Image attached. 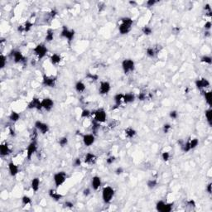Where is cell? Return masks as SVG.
Returning a JSON list of instances; mask_svg holds the SVG:
<instances>
[{"label":"cell","instance_id":"obj_1","mask_svg":"<svg viewBox=\"0 0 212 212\" xmlns=\"http://www.w3.org/2000/svg\"><path fill=\"white\" fill-rule=\"evenodd\" d=\"M120 23L118 25V31L121 35L128 34L132 29V26L134 24V21L129 17H124L120 20Z\"/></svg>","mask_w":212,"mask_h":212},{"label":"cell","instance_id":"obj_2","mask_svg":"<svg viewBox=\"0 0 212 212\" xmlns=\"http://www.w3.org/2000/svg\"><path fill=\"white\" fill-rule=\"evenodd\" d=\"M114 190L110 186L104 187L102 190V199L105 204H109L114 197Z\"/></svg>","mask_w":212,"mask_h":212},{"label":"cell","instance_id":"obj_3","mask_svg":"<svg viewBox=\"0 0 212 212\" xmlns=\"http://www.w3.org/2000/svg\"><path fill=\"white\" fill-rule=\"evenodd\" d=\"M32 51H33L34 55L38 58V60H41L47 56V52H48V49L44 43H39L33 48Z\"/></svg>","mask_w":212,"mask_h":212},{"label":"cell","instance_id":"obj_4","mask_svg":"<svg viewBox=\"0 0 212 212\" xmlns=\"http://www.w3.org/2000/svg\"><path fill=\"white\" fill-rule=\"evenodd\" d=\"M121 66H122L123 71L125 75H128L135 70V62L132 59H129V58L124 59L122 62Z\"/></svg>","mask_w":212,"mask_h":212},{"label":"cell","instance_id":"obj_5","mask_svg":"<svg viewBox=\"0 0 212 212\" xmlns=\"http://www.w3.org/2000/svg\"><path fill=\"white\" fill-rule=\"evenodd\" d=\"M67 178V175L65 172H58L54 174L53 177V181L56 186V189H58L61 186L66 182Z\"/></svg>","mask_w":212,"mask_h":212},{"label":"cell","instance_id":"obj_6","mask_svg":"<svg viewBox=\"0 0 212 212\" xmlns=\"http://www.w3.org/2000/svg\"><path fill=\"white\" fill-rule=\"evenodd\" d=\"M92 114L94 115V120L95 122L99 123V124H103L106 121L107 119V114L105 112V110L100 108L98 110H96L94 113H92Z\"/></svg>","mask_w":212,"mask_h":212},{"label":"cell","instance_id":"obj_7","mask_svg":"<svg viewBox=\"0 0 212 212\" xmlns=\"http://www.w3.org/2000/svg\"><path fill=\"white\" fill-rule=\"evenodd\" d=\"M75 34H76L75 30L68 28L66 26H63L62 30L61 31V37L67 40L69 43H71L73 41L75 37Z\"/></svg>","mask_w":212,"mask_h":212},{"label":"cell","instance_id":"obj_8","mask_svg":"<svg viewBox=\"0 0 212 212\" xmlns=\"http://www.w3.org/2000/svg\"><path fill=\"white\" fill-rule=\"evenodd\" d=\"M37 150V140H31L26 150V155L28 161L31 160L32 156L36 153Z\"/></svg>","mask_w":212,"mask_h":212},{"label":"cell","instance_id":"obj_9","mask_svg":"<svg viewBox=\"0 0 212 212\" xmlns=\"http://www.w3.org/2000/svg\"><path fill=\"white\" fill-rule=\"evenodd\" d=\"M173 203H167L163 201H159L156 204V209L159 212H170L173 208Z\"/></svg>","mask_w":212,"mask_h":212},{"label":"cell","instance_id":"obj_10","mask_svg":"<svg viewBox=\"0 0 212 212\" xmlns=\"http://www.w3.org/2000/svg\"><path fill=\"white\" fill-rule=\"evenodd\" d=\"M11 56L13 57V62L17 64H26V62H27L26 57L24 56L23 54L20 51H17V50L12 51Z\"/></svg>","mask_w":212,"mask_h":212},{"label":"cell","instance_id":"obj_11","mask_svg":"<svg viewBox=\"0 0 212 212\" xmlns=\"http://www.w3.org/2000/svg\"><path fill=\"white\" fill-rule=\"evenodd\" d=\"M34 126H35V128L41 134H46L50 131V127H49V125L47 124H46V123H44V122L40 121V120L36 121Z\"/></svg>","mask_w":212,"mask_h":212},{"label":"cell","instance_id":"obj_12","mask_svg":"<svg viewBox=\"0 0 212 212\" xmlns=\"http://www.w3.org/2000/svg\"><path fill=\"white\" fill-rule=\"evenodd\" d=\"M27 109L29 110H42V105H41V100H40L38 98L33 97L31 100V101L27 104Z\"/></svg>","mask_w":212,"mask_h":212},{"label":"cell","instance_id":"obj_13","mask_svg":"<svg viewBox=\"0 0 212 212\" xmlns=\"http://www.w3.org/2000/svg\"><path fill=\"white\" fill-rule=\"evenodd\" d=\"M56 83V77H52V76H49L47 75H43L42 76V86L45 87H55Z\"/></svg>","mask_w":212,"mask_h":212},{"label":"cell","instance_id":"obj_14","mask_svg":"<svg viewBox=\"0 0 212 212\" xmlns=\"http://www.w3.org/2000/svg\"><path fill=\"white\" fill-rule=\"evenodd\" d=\"M195 85L198 90H203L205 89L208 88V87L211 86V83L210 81L205 78H199L196 80L195 81Z\"/></svg>","mask_w":212,"mask_h":212},{"label":"cell","instance_id":"obj_15","mask_svg":"<svg viewBox=\"0 0 212 212\" xmlns=\"http://www.w3.org/2000/svg\"><path fill=\"white\" fill-rule=\"evenodd\" d=\"M111 90V85L109 81H101L100 83V87H99V93L102 95L109 94Z\"/></svg>","mask_w":212,"mask_h":212},{"label":"cell","instance_id":"obj_16","mask_svg":"<svg viewBox=\"0 0 212 212\" xmlns=\"http://www.w3.org/2000/svg\"><path fill=\"white\" fill-rule=\"evenodd\" d=\"M82 140L86 147H90L95 142V136L93 134H84L82 137Z\"/></svg>","mask_w":212,"mask_h":212},{"label":"cell","instance_id":"obj_17","mask_svg":"<svg viewBox=\"0 0 212 212\" xmlns=\"http://www.w3.org/2000/svg\"><path fill=\"white\" fill-rule=\"evenodd\" d=\"M41 105H42V109L43 110L49 112V111L52 110V108L54 106V101H53L52 99L47 97V98H44L41 100Z\"/></svg>","mask_w":212,"mask_h":212},{"label":"cell","instance_id":"obj_18","mask_svg":"<svg viewBox=\"0 0 212 212\" xmlns=\"http://www.w3.org/2000/svg\"><path fill=\"white\" fill-rule=\"evenodd\" d=\"M102 186L101 178L99 176H94L91 179V187L94 191H98Z\"/></svg>","mask_w":212,"mask_h":212},{"label":"cell","instance_id":"obj_19","mask_svg":"<svg viewBox=\"0 0 212 212\" xmlns=\"http://www.w3.org/2000/svg\"><path fill=\"white\" fill-rule=\"evenodd\" d=\"M12 150L10 148L8 142H3L0 145V155L2 157H6L8 156L11 153Z\"/></svg>","mask_w":212,"mask_h":212},{"label":"cell","instance_id":"obj_20","mask_svg":"<svg viewBox=\"0 0 212 212\" xmlns=\"http://www.w3.org/2000/svg\"><path fill=\"white\" fill-rule=\"evenodd\" d=\"M97 161V156L92 153V152H87L86 154L85 155L84 157V162L85 163H87L89 165H92L94 164Z\"/></svg>","mask_w":212,"mask_h":212},{"label":"cell","instance_id":"obj_21","mask_svg":"<svg viewBox=\"0 0 212 212\" xmlns=\"http://www.w3.org/2000/svg\"><path fill=\"white\" fill-rule=\"evenodd\" d=\"M8 173L11 177H16L19 173V168L13 162H10L8 164Z\"/></svg>","mask_w":212,"mask_h":212},{"label":"cell","instance_id":"obj_22","mask_svg":"<svg viewBox=\"0 0 212 212\" xmlns=\"http://www.w3.org/2000/svg\"><path fill=\"white\" fill-rule=\"evenodd\" d=\"M48 195H49V197H51L52 200H54L55 201H59L61 199H62L63 197V195H62L61 193H59L56 190H53V189L49 190Z\"/></svg>","mask_w":212,"mask_h":212},{"label":"cell","instance_id":"obj_23","mask_svg":"<svg viewBox=\"0 0 212 212\" xmlns=\"http://www.w3.org/2000/svg\"><path fill=\"white\" fill-rule=\"evenodd\" d=\"M159 50L158 48L155 47H149L147 48L146 50V55L148 56L149 58H154L157 55Z\"/></svg>","mask_w":212,"mask_h":212},{"label":"cell","instance_id":"obj_24","mask_svg":"<svg viewBox=\"0 0 212 212\" xmlns=\"http://www.w3.org/2000/svg\"><path fill=\"white\" fill-rule=\"evenodd\" d=\"M124 94L122 93H118L114 95V106L115 108H118L122 103H124Z\"/></svg>","mask_w":212,"mask_h":212},{"label":"cell","instance_id":"obj_25","mask_svg":"<svg viewBox=\"0 0 212 212\" xmlns=\"http://www.w3.org/2000/svg\"><path fill=\"white\" fill-rule=\"evenodd\" d=\"M135 99H136V96L132 92H128V93L124 94V103L126 104L133 103L135 100Z\"/></svg>","mask_w":212,"mask_h":212},{"label":"cell","instance_id":"obj_26","mask_svg":"<svg viewBox=\"0 0 212 212\" xmlns=\"http://www.w3.org/2000/svg\"><path fill=\"white\" fill-rule=\"evenodd\" d=\"M75 90L77 93H83L86 90V86L85 85V83L81 80H78L76 85H75Z\"/></svg>","mask_w":212,"mask_h":212},{"label":"cell","instance_id":"obj_27","mask_svg":"<svg viewBox=\"0 0 212 212\" xmlns=\"http://www.w3.org/2000/svg\"><path fill=\"white\" fill-rule=\"evenodd\" d=\"M31 188L35 193H37L38 191L40 188V179L38 177L32 178L31 181Z\"/></svg>","mask_w":212,"mask_h":212},{"label":"cell","instance_id":"obj_28","mask_svg":"<svg viewBox=\"0 0 212 212\" xmlns=\"http://www.w3.org/2000/svg\"><path fill=\"white\" fill-rule=\"evenodd\" d=\"M124 134H125L126 138H134V137L137 135V131L133 128L128 127L124 129Z\"/></svg>","mask_w":212,"mask_h":212},{"label":"cell","instance_id":"obj_29","mask_svg":"<svg viewBox=\"0 0 212 212\" xmlns=\"http://www.w3.org/2000/svg\"><path fill=\"white\" fill-rule=\"evenodd\" d=\"M203 96H204L205 103L209 105V107H211V100H212V93L211 91H205L201 90Z\"/></svg>","mask_w":212,"mask_h":212},{"label":"cell","instance_id":"obj_30","mask_svg":"<svg viewBox=\"0 0 212 212\" xmlns=\"http://www.w3.org/2000/svg\"><path fill=\"white\" fill-rule=\"evenodd\" d=\"M50 61H51V63L53 66H57V65H59L60 62H62V56L59 55V54L54 53V54H52V55L51 56Z\"/></svg>","mask_w":212,"mask_h":212},{"label":"cell","instance_id":"obj_31","mask_svg":"<svg viewBox=\"0 0 212 212\" xmlns=\"http://www.w3.org/2000/svg\"><path fill=\"white\" fill-rule=\"evenodd\" d=\"M8 118L12 123H16L20 119V114L16 111H12L8 116Z\"/></svg>","mask_w":212,"mask_h":212},{"label":"cell","instance_id":"obj_32","mask_svg":"<svg viewBox=\"0 0 212 212\" xmlns=\"http://www.w3.org/2000/svg\"><path fill=\"white\" fill-rule=\"evenodd\" d=\"M212 110L211 107H210L208 110H206L205 111V118H206V121L208 123V124L210 127H211L212 125Z\"/></svg>","mask_w":212,"mask_h":212},{"label":"cell","instance_id":"obj_33","mask_svg":"<svg viewBox=\"0 0 212 212\" xmlns=\"http://www.w3.org/2000/svg\"><path fill=\"white\" fill-rule=\"evenodd\" d=\"M46 41L47 42H51L54 40V31L52 29H48L46 34Z\"/></svg>","mask_w":212,"mask_h":212},{"label":"cell","instance_id":"obj_34","mask_svg":"<svg viewBox=\"0 0 212 212\" xmlns=\"http://www.w3.org/2000/svg\"><path fill=\"white\" fill-rule=\"evenodd\" d=\"M189 144H190V148H191V150L195 149L197 146H198V144H199V139L197 138H192V139L189 140Z\"/></svg>","mask_w":212,"mask_h":212},{"label":"cell","instance_id":"obj_35","mask_svg":"<svg viewBox=\"0 0 212 212\" xmlns=\"http://www.w3.org/2000/svg\"><path fill=\"white\" fill-rule=\"evenodd\" d=\"M157 181L156 179H149L147 181V187L149 189H154L157 186Z\"/></svg>","mask_w":212,"mask_h":212},{"label":"cell","instance_id":"obj_36","mask_svg":"<svg viewBox=\"0 0 212 212\" xmlns=\"http://www.w3.org/2000/svg\"><path fill=\"white\" fill-rule=\"evenodd\" d=\"M142 31L146 36H150V35L152 34V27H149V26H144V27H142Z\"/></svg>","mask_w":212,"mask_h":212},{"label":"cell","instance_id":"obj_37","mask_svg":"<svg viewBox=\"0 0 212 212\" xmlns=\"http://www.w3.org/2000/svg\"><path fill=\"white\" fill-rule=\"evenodd\" d=\"M68 142H69V140H68V138L67 137H62V138H60L58 139V143H59V145L62 148L66 147L68 144Z\"/></svg>","mask_w":212,"mask_h":212},{"label":"cell","instance_id":"obj_38","mask_svg":"<svg viewBox=\"0 0 212 212\" xmlns=\"http://www.w3.org/2000/svg\"><path fill=\"white\" fill-rule=\"evenodd\" d=\"M201 62L207 64V65H211L212 64V58L210 56H203L201 58Z\"/></svg>","mask_w":212,"mask_h":212},{"label":"cell","instance_id":"obj_39","mask_svg":"<svg viewBox=\"0 0 212 212\" xmlns=\"http://www.w3.org/2000/svg\"><path fill=\"white\" fill-rule=\"evenodd\" d=\"M6 63H7V57L3 54H1L0 55V67H1V69H3L5 67Z\"/></svg>","mask_w":212,"mask_h":212},{"label":"cell","instance_id":"obj_40","mask_svg":"<svg viewBox=\"0 0 212 212\" xmlns=\"http://www.w3.org/2000/svg\"><path fill=\"white\" fill-rule=\"evenodd\" d=\"M92 114V113L90 112V110H87V109H85L81 111V114H80V117L83 118H89L90 115Z\"/></svg>","mask_w":212,"mask_h":212},{"label":"cell","instance_id":"obj_41","mask_svg":"<svg viewBox=\"0 0 212 212\" xmlns=\"http://www.w3.org/2000/svg\"><path fill=\"white\" fill-rule=\"evenodd\" d=\"M31 203V199L27 196H23L22 197V204L23 205H27Z\"/></svg>","mask_w":212,"mask_h":212},{"label":"cell","instance_id":"obj_42","mask_svg":"<svg viewBox=\"0 0 212 212\" xmlns=\"http://www.w3.org/2000/svg\"><path fill=\"white\" fill-rule=\"evenodd\" d=\"M33 27V23L30 22V21H27V22H26L23 25V27H24V31H26V32H27V31H29L31 30V28Z\"/></svg>","mask_w":212,"mask_h":212},{"label":"cell","instance_id":"obj_43","mask_svg":"<svg viewBox=\"0 0 212 212\" xmlns=\"http://www.w3.org/2000/svg\"><path fill=\"white\" fill-rule=\"evenodd\" d=\"M147 98H148V94H147V93H145V92H141V93H139L138 95V100H139L140 101L146 100Z\"/></svg>","mask_w":212,"mask_h":212},{"label":"cell","instance_id":"obj_44","mask_svg":"<svg viewBox=\"0 0 212 212\" xmlns=\"http://www.w3.org/2000/svg\"><path fill=\"white\" fill-rule=\"evenodd\" d=\"M171 128H172V126L170 124H164L163 126V133L164 134H167L170 130H171Z\"/></svg>","mask_w":212,"mask_h":212},{"label":"cell","instance_id":"obj_45","mask_svg":"<svg viewBox=\"0 0 212 212\" xmlns=\"http://www.w3.org/2000/svg\"><path fill=\"white\" fill-rule=\"evenodd\" d=\"M169 117L172 119H177L178 118V112L177 110H172L169 113Z\"/></svg>","mask_w":212,"mask_h":212},{"label":"cell","instance_id":"obj_46","mask_svg":"<svg viewBox=\"0 0 212 212\" xmlns=\"http://www.w3.org/2000/svg\"><path fill=\"white\" fill-rule=\"evenodd\" d=\"M170 157H171V155H170V153H169L168 152H163L162 153V159H163L164 162L169 161Z\"/></svg>","mask_w":212,"mask_h":212},{"label":"cell","instance_id":"obj_47","mask_svg":"<svg viewBox=\"0 0 212 212\" xmlns=\"http://www.w3.org/2000/svg\"><path fill=\"white\" fill-rule=\"evenodd\" d=\"M204 9L205 10V13H208V16L209 17H211V7L209 3H206L204 6Z\"/></svg>","mask_w":212,"mask_h":212},{"label":"cell","instance_id":"obj_48","mask_svg":"<svg viewBox=\"0 0 212 212\" xmlns=\"http://www.w3.org/2000/svg\"><path fill=\"white\" fill-rule=\"evenodd\" d=\"M86 77L89 80H94V81H95V80H97L98 79H99V76H97V75H94V74H92V73H88L86 75Z\"/></svg>","mask_w":212,"mask_h":212},{"label":"cell","instance_id":"obj_49","mask_svg":"<svg viewBox=\"0 0 212 212\" xmlns=\"http://www.w3.org/2000/svg\"><path fill=\"white\" fill-rule=\"evenodd\" d=\"M115 160H116V157L114 156H110V157H109L106 159V163L108 165H112L115 162Z\"/></svg>","mask_w":212,"mask_h":212},{"label":"cell","instance_id":"obj_50","mask_svg":"<svg viewBox=\"0 0 212 212\" xmlns=\"http://www.w3.org/2000/svg\"><path fill=\"white\" fill-rule=\"evenodd\" d=\"M211 27H212V24H211V21H207V22H205V25H204V28L205 31H211Z\"/></svg>","mask_w":212,"mask_h":212},{"label":"cell","instance_id":"obj_51","mask_svg":"<svg viewBox=\"0 0 212 212\" xmlns=\"http://www.w3.org/2000/svg\"><path fill=\"white\" fill-rule=\"evenodd\" d=\"M157 3V0H148V1L146 2V5L150 8V7H153Z\"/></svg>","mask_w":212,"mask_h":212},{"label":"cell","instance_id":"obj_52","mask_svg":"<svg viewBox=\"0 0 212 212\" xmlns=\"http://www.w3.org/2000/svg\"><path fill=\"white\" fill-rule=\"evenodd\" d=\"M81 163H82V162H81V159L80 157H77L74 160V166L75 167H80L81 165Z\"/></svg>","mask_w":212,"mask_h":212},{"label":"cell","instance_id":"obj_53","mask_svg":"<svg viewBox=\"0 0 212 212\" xmlns=\"http://www.w3.org/2000/svg\"><path fill=\"white\" fill-rule=\"evenodd\" d=\"M114 173H115L116 175H121L122 173H124V168L121 167H117V168L115 169Z\"/></svg>","mask_w":212,"mask_h":212},{"label":"cell","instance_id":"obj_54","mask_svg":"<svg viewBox=\"0 0 212 212\" xmlns=\"http://www.w3.org/2000/svg\"><path fill=\"white\" fill-rule=\"evenodd\" d=\"M187 204L190 207H196V201L194 200H192V199L191 200H189L187 202Z\"/></svg>","mask_w":212,"mask_h":212},{"label":"cell","instance_id":"obj_55","mask_svg":"<svg viewBox=\"0 0 212 212\" xmlns=\"http://www.w3.org/2000/svg\"><path fill=\"white\" fill-rule=\"evenodd\" d=\"M90 193H91V191H90V188H86L84 189V191H83V195H84V197H89L90 195Z\"/></svg>","mask_w":212,"mask_h":212},{"label":"cell","instance_id":"obj_56","mask_svg":"<svg viewBox=\"0 0 212 212\" xmlns=\"http://www.w3.org/2000/svg\"><path fill=\"white\" fill-rule=\"evenodd\" d=\"M212 183L211 182H210L207 186H206V188H205V190H206V191L209 193V194H211V192H212Z\"/></svg>","mask_w":212,"mask_h":212},{"label":"cell","instance_id":"obj_57","mask_svg":"<svg viewBox=\"0 0 212 212\" xmlns=\"http://www.w3.org/2000/svg\"><path fill=\"white\" fill-rule=\"evenodd\" d=\"M56 15H57V12H56V10H51V11L50 12V16H51V18H55Z\"/></svg>","mask_w":212,"mask_h":212},{"label":"cell","instance_id":"obj_58","mask_svg":"<svg viewBox=\"0 0 212 212\" xmlns=\"http://www.w3.org/2000/svg\"><path fill=\"white\" fill-rule=\"evenodd\" d=\"M65 205L67 208H72L74 206V204L71 201H66V202H65Z\"/></svg>","mask_w":212,"mask_h":212},{"label":"cell","instance_id":"obj_59","mask_svg":"<svg viewBox=\"0 0 212 212\" xmlns=\"http://www.w3.org/2000/svg\"><path fill=\"white\" fill-rule=\"evenodd\" d=\"M173 32L174 34H178L180 32V28L178 27H175L173 28Z\"/></svg>","mask_w":212,"mask_h":212},{"label":"cell","instance_id":"obj_60","mask_svg":"<svg viewBox=\"0 0 212 212\" xmlns=\"http://www.w3.org/2000/svg\"><path fill=\"white\" fill-rule=\"evenodd\" d=\"M9 132H10V135H11V136H15L14 130H13V128H10V129H9Z\"/></svg>","mask_w":212,"mask_h":212},{"label":"cell","instance_id":"obj_61","mask_svg":"<svg viewBox=\"0 0 212 212\" xmlns=\"http://www.w3.org/2000/svg\"><path fill=\"white\" fill-rule=\"evenodd\" d=\"M205 37H210V36H211V31H205Z\"/></svg>","mask_w":212,"mask_h":212},{"label":"cell","instance_id":"obj_62","mask_svg":"<svg viewBox=\"0 0 212 212\" xmlns=\"http://www.w3.org/2000/svg\"><path fill=\"white\" fill-rule=\"evenodd\" d=\"M129 3L131 5H136L137 4V2H135V1H129Z\"/></svg>","mask_w":212,"mask_h":212}]
</instances>
